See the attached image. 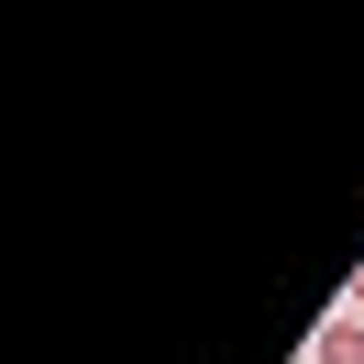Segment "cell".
<instances>
[{"label": "cell", "instance_id": "7a4b0ae2", "mask_svg": "<svg viewBox=\"0 0 364 364\" xmlns=\"http://www.w3.org/2000/svg\"><path fill=\"white\" fill-rule=\"evenodd\" d=\"M342 298H353V309H364V265H353V287H342Z\"/></svg>", "mask_w": 364, "mask_h": 364}, {"label": "cell", "instance_id": "6da1fadb", "mask_svg": "<svg viewBox=\"0 0 364 364\" xmlns=\"http://www.w3.org/2000/svg\"><path fill=\"white\" fill-rule=\"evenodd\" d=\"M309 364H364V309L320 320V331H309Z\"/></svg>", "mask_w": 364, "mask_h": 364}]
</instances>
